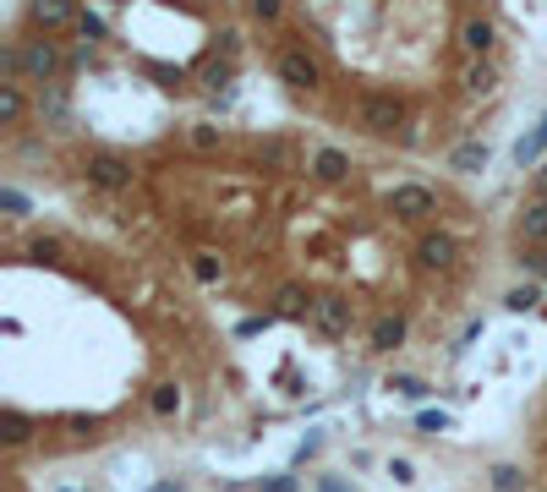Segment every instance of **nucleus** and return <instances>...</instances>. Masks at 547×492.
Returning a JSON list of instances; mask_svg holds the SVG:
<instances>
[{
  "mask_svg": "<svg viewBox=\"0 0 547 492\" xmlns=\"http://www.w3.org/2000/svg\"><path fill=\"white\" fill-rule=\"evenodd\" d=\"M405 340V323L400 317H378V328H372V350H395Z\"/></svg>",
  "mask_w": 547,
  "mask_h": 492,
  "instance_id": "nucleus-7",
  "label": "nucleus"
},
{
  "mask_svg": "<svg viewBox=\"0 0 547 492\" xmlns=\"http://www.w3.org/2000/svg\"><path fill=\"white\" fill-rule=\"evenodd\" d=\"M416 262H422V269H433V274H449V269L460 262L455 236H422V246H416Z\"/></svg>",
  "mask_w": 547,
  "mask_h": 492,
  "instance_id": "nucleus-4",
  "label": "nucleus"
},
{
  "mask_svg": "<svg viewBox=\"0 0 547 492\" xmlns=\"http://www.w3.org/2000/svg\"><path fill=\"white\" fill-rule=\"evenodd\" d=\"M542 148H547V121H542V126H536V131H531V137H526V143H520V148H514V159H520V164H531V159H536V153H542Z\"/></svg>",
  "mask_w": 547,
  "mask_h": 492,
  "instance_id": "nucleus-10",
  "label": "nucleus"
},
{
  "mask_svg": "<svg viewBox=\"0 0 547 492\" xmlns=\"http://www.w3.org/2000/svg\"><path fill=\"white\" fill-rule=\"evenodd\" d=\"M460 50L471 55V60H481L493 50V22L481 17V12H471V17H460Z\"/></svg>",
  "mask_w": 547,
  "mask_h": 492,
  "instance_id": "nucleus-5",
  "label": "nucleus"
},
{
  "mask_svg": "<svg viewBox=\"0 0 547 492\" xmlns=\"http://www.w3.org/2000/svg\"><path fill=\"white\" fill-rule=\"evenodd\" d=\"M312 328H324V334H350V323H356V312H350V301L345 295H317V307H312V317H307Z\"/></svg>",
  "mask_w": 547,
  "mask_h": 492,
  "instance_id": "nucleus-3",
  "label": "nucleus"
},
{
  "mask_svg": "<svg viewBox=\"0 0 547 492\" xmlns=\"http://www.w3.org/2000/svg\"><path fill=\"white\" fill-rule=\"evenodd\" d=\"M531 191H536V197H542V203H547V170H542V176L531 181Z\"/></svg>",
  "mask_w": 547,
  "mask_h": 492,
  "instance_id": "nucleus-14",
  "label": "nucleus"
},
{
  "mask_svg": "<svg viewBox=\"0 0 547 492\" xmlns=\"http://www.w3.org/2000/svg\"><path fill=\"white\" fill-rule=\"evenodd\" d=\"M307 164H312V176H317V181H345V170H350V159H345V153H334V148H312V153H307Z\"/></svg>",
  "mask_w": 547,
  "mask_h": 492,
  "instance_id": "nucleus-6",
  "label": "nucleus"
},
{
  "mask_svg": "<svg viewBox=\"0 0 547 492\" xmlns=\"http://www.w3.org/2000/svg\"><path fill=\"white\" fill-rule=\"evenodd\" d=\"M72 17V0H34V22H44V27H60Z\"/></svg>",
  "mask_w": 547,
  "mask_h": 492,
  "instance_id": "nucleus-8",
  "label": "nucleus"
},
{
  "mask_svg": "<svg viewBox=\"0 0 547 492\" xmlns=\"http://www.w3.org/2000/svg\"><path fill=\"white\" fill-rule=\"evenodd\" d=\"M520 236H526V241H542V236H547V203H531V208L520 214Z\"/></svg>",
  "mask_w": 547,
  "mask_h": 492,
  "instance_id": "nucleus-9",
  "label": "nucleus"
},
{
  "mask_svg": "<svg viewBox=\"0 0 547 492\" xmlns=\"http://www.w3.org/2000/svg\"><path fill=\"white\" fill-rule=\"evenodd\" d=\"M389 214H400V219H410V224H422L427 214H438V197H433L427 186L405 181V186H395V191H389Z\"/></svg>",
  "mask_w": 547,
  "mask_h": 492,
  "instance_id": "nucleus-2",
  "label": "nucleus"
},
{
  "mask_svg": "<svg viewBox=\"0 0 547 492\" xmlns=\"http://www.w3.org/2000/svg\"><path fill=\"white\" fill-rule=\"evenodd\" d=\"M82 170L93 186H105V191H126L132 186V159H121V153H105V148H93L82 159Z\"/></svg>",
  "mask_w": 547,
  "mask_h": 492,
  "instance_id": "nucleus-1",
  "label": "nucleus"
},
{
  "mask_svg": "<svg viewBox=\"0 0 547 492\" xmlns=\"http://www.w3.org/2000/svg\"><path fill=\"white\" fill-rule=\"evenodd\" d=\"M509 307H514V312H526V307H536V290H514V295H509Z\"/></svg>",
  "mask_w": 547,
  "mask_h": 492,
  "instance_id": "nucleus-12",
  "label": "nucleus"
},
{
  "mask_svg": "<svg viewBox=\"0 0 547 492\" xmlns=\"http://www.w3.org/2000/svg\"><path fill=\"white\" fill-rule=\"evenodd\" d=\"M493 487H504V492H514V487H520V471H509V465H504V471H493Z\"/></svg>",
  "mask_w": 547,
  "mask_h": 492,
  "instance_id": "nucleus-11",
  "label": "nucleus"
},
{
  "mask_svg": "<svg viewBox=\"0 0 547 492\" xmlns=\"http://www.w3.org/2000/svg\"><path fill=\"white\" fill-rule=\"evenodd\" d=\"M520 262H526L531 274H542V279H547V252H531V257H520Z\"/></svg>",
  "mask_w": 547,
  "mask_h": 492,
  "instance_id": "nucleus-13",
  "label": "nucleus"
}]
</instances>
